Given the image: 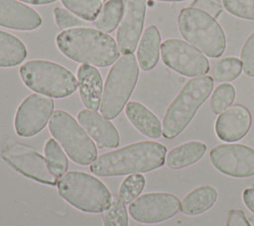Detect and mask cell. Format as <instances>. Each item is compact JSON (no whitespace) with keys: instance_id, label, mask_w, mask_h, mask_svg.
Segmentation results:
<instances>
[{"instance_id":"obj_33","label":"cell","mask_w":254,"mask_h":226,"mask_svg":"<svg viewBox=\"0 0 254 226\" xmlns=\"http://www.w3.org/2000/svg\"><path fill=\"white\" fill-rule=\"evenodd\" d=\"M240 58L244 73L248 76H254V32L244 42L240 52Z\"/></svg>"},{"instance_id":"obj_8","label":"cell","mask_w":254,"mask_h":226,"mask_svg":"<svg viewBox=\"0 0 254 226\" xmlns=\"http://www.w3.org/2000/svg\"><path fill=\"white\" fill-rule=\"evenodd\" d=\"M49 130L74 163L88 166L96 160L94 142L69 113L56 110L50 118Z\"/></svg>"},{"instance_id":"obj_18","label":"cell","mask_w":254,"mask_h":226,"mask_svg":"<svg viewBox=\"0 0 254 226\" xmlns=\"http://www.w3.org/2000/svg\"><path fill=\"white\" fill-rule=\"evenodd\" d=\"M77 85L83 105L89 110H98L103 84L97 68L90 64H81L77 69Z\"/></svg>"},{"instance_id":"obj_10","label":"cell","mask_w":254,"mask_h":226,"mask_svg":"<svg viewBox=\"0 0 254 226\" xmlns=\"http://www.w3.org/2000/svg\"><path fill=\"white\" fill-rule=\"evenodd\" d=\"M163 62L185 76H199L209 71V61L196 48L179 39H168L161 45Z\"/></svg>"},{"instance_id":"obj_29","label":"cell","mask_w":254,"mask_h":226,"mask_svg":"<svg viewBox=\"0 0 254 226\" xmlns=\"http://www.w3.org/2000/svg\"><path fill=\"white\" fill-rule=\"evenodd\" d=\"M103 226H128V214L125 204L119 196L113 194L110 206L102 212Z\"/></svg>"},{"instance_id":"obj_22","label":"cell","mask_w":254,"mask_h":226,"mask_svg":"<svg viewBox=\"0 0 254 226\" xmlns=\"http://www.w3.org/2000/svg\"><path fill=\"white\" fill-rule=\"evenodd\" d=\"M161 48V35L156 26H149L141 37L137 57L140 67L145 70L154 68L159 60V51Z\"/></svg>"},{"instance_id":"obj_39","label":"cell","mask_w":254,"mask_h":226,"mask_svg":"<svg viewBox=\"0 0 254 226\" xmlns=\"http://www.w3.org/2000/svg\"><path fill=\"white\" fill-rule=\"evenodd\" d=\"M100 1H101V2H103V1H105V0H100Z\"/></svg>"},{"instance_id":"obj_16","label":"cell","mask_w":254,"mask_h":226,"mask_svg":"<svg viewBox=\"0 0 254 226\" xmlns=\"http://www.w3.org/2000/svg\"><path fill=\"white\" fill-rule=\"evenodd\" d=\"M77 121L100 148H116L120 137L115 126L96 111L83 109L77 114Z\"/></svg>"},{"instance_id":"obj_3","label":"cell","mask_w":254,"mask_h":226,"mask_svg":"<svg viewBox=\"0 0 254 226\" xmlns=\"http://www.w3.org/2000/svg\"><path fill=\"white\" fill-rule=\"evenodd\" d=\"M213 88L211 76L190 78L167 108L163 118L162 134L166 139L179 136L191 122L198 108L208 98Z\"/></svg>"},{"instance_id":"obj_30","label":"cell","mask_w":254,"mask_h":226,"mask_svg":"<svg viewBox=\"0 0 254 226\" xmlns=\"http://www.w3.org/2000/svg\"><path fill=\"white\" fill-rule=\"evenodd\" d=\"M235 99V88L230 83L216 86L210 97V108L214 114H219L228 108Z\"/></svg>"},{"instance_id":"obj_38","label":"cell","mask_w":254,"mask_h":226,"mask_svg":"<svg viewBox=\"0 0 254 226\" xmlns=\"http://www.w3.org/2000/svg\"><path fill=\"white\" fill-rule=\"evenodd\" d=\"M158 1H163V2H180V1H185V0H158Z\"/></svg>"},{"instance_id":"obj_25","label":"cell","mask_w":254,"mask_h":226,"mask_svg":"<svg viewBox=\"0 0 254 226\" xmlns=\"http://www.w3.org/2000/svg\"><path fill=\"white\" fill-rule=\"evenodd\" d=\"M45 159L49 169L56 177L63 176L68 169L67 158L55 139H49L45 145Z\"/></svg>"},{"instance_id":"obj_24","label":"cell","mask_w":254,"mask_h":226,"mask_svg":"<svg viewBox=\"0 0 254 226\" xmlns=\"http://www.w3.org/2000/svg\"><path fill=\"white\" fill-rule=\"evenodd\" d=\"M123 9V0H108L98 15L95 22L96 28L104 33L114 31L122 18Z\"/></svg>"},{"instance_id":"obj_35","label":"cell","mask_w":254,"mask_h":226,"mask_svg":"<svg viewBox=\"0 0 254 226\" xmlns=\"http://www.w3.org/2000/svg\"><path fill=\"white\" fill-rule=\"evenodd\" d=\"M225 226H251V224L241 210L232 209L227 214Z\"/></svg>"},{"instance_id":"obj_11","label":"cell","mask_w":254,"mask_h":226,"mask_svg":"<svg viewBox=\"0 0 254 226\" xmlns=\"http://www.w3.org/2000/svg\"><path fill=\"white\" fill-rule=\"evenodd\" d=\"M129 213L142 224H157L175 216L180 210V200L168 192H149L132 201Z\"/></svg>"},{"instance_id":"obj_34","label":"cell","mask_w":254,"mask_h":226,"mask_svg":"<svg viewBox=\"0 0 254 226\" xmlns=\"http://www.w3.org/2000/svg\"><path fill=\"white\" fill-rule=\"evenodd\" d=\"M192 8L201 10L214 19L222 12V0H194L191 4Z\"/></svg>"},{"instance_id":"obj_5","label":"cell","mask_w":254,"mask_h":226,"mask_svg":"<svg viewBox=\"0 0 254 226\" xmlns=\"http://www.w3.org/2000/svg\"><path fill=\"white\" fill-rule=\"evenodd\" d=\"M181 35L209 57H219L225 51L226 38L221 26L207 13L190 7L178 17Z\"/></svg>"},{"instance_id":"obj_20","label":"cell","mask_w":254,"mask_h":226,"mask_svg":"<svg viewBox=\"0 0 254 226\" xmlns=\"http://www.w3.org/2000/svg\"><path fill=\"white\" fill-rule=\"evenodd\" d=\"M206 151V145L199 141H190L179 145L166 155L165 164L171 170H180L199 161Z\"/></svg>"},{"instance_id":"obj_6","label":"cell","mask_w":254,"mask_h":226,"mask_svg":"<svg viewBox=\"0 0 254 226\" xmlns=\"http://www.w3.org/2000/svg\"><path fill=\"white\" fill-rule=\"evenodd\" d=\"M20 76L31 90L54 98L71 95L76 88L75 76L65 67L44 59H34L20 67Z\"/></svg>"},{"instance_id":"obj_26","label":"cell","mask_w":254,"mask_h":226,"mask_svg":"<svg viewBox=\"0 0 254 226\" xmlns=\"http://www.w3.org/2000/svg\"><path fill=\"white\" fill-rule=\"evenodd\" d=\"M67 10L85 21H94L101 9L102 2L100 0H61Z\"/></svg>"},{"instance_id":"obj_28","label":"cell","mask_w":254,"mask_h":226,"mask_svg":"<svg viewBox=\"0 0 254 226\" xmlns=\"http://www.w3.org/2000/svg\"><path fill=\"white\" fill-rule=\"evenodd\" d=\"M146 184L145 177L141 173H132L122 181L118 196L124 204L131 203L141 194Z\"/></svg>"},{"instance_id":"obj_36","label":"cell","mask_w":254,"mask_h":226,"mask_svg":"<svg viewBox=\"0 0 254 226\" xmlns=\"http://www.w3.org/2000/svg\"><path fill=\"white\" fill-rule=\"evenodd\" d=\"M242 198H243V202H244L245 206H246L252 213H254V187L246 188V189L243 191Z\"/></svg>"},{"instance_id":"obj_19","label":"cell","mask_w":254,"mask_h":226,"mask_svg":"<svg viewBox=\"0 0 254 226\" xmlns=\"http://www.w3.org/2000/svg\"><path fill=\"white\" fill-rule=\"evenodd\" d=\"M125 114L129 122L144 136L157 139L162 135V125L157 116L146 106L130 101L125 107Z\"/></svg>"},{"instance_id":"obj_27","label":"cell","mask_w":254,"mask_h":226,"mask_svg":"<svg viewBox=\"0 0 254 226\" xmlns=\"http://www.w3.org/2000/svg\"><path fill=\"white\" fill-rule=\"evenodd\" d=\"M242 70L241 61L234 56L220 59L213 67L212 75L216 81H232L236 79Z\"/></svg>"},{"instance_id":"obj_9","label":"cell","mask_w":254,"mask_h":226,"mask_svg":"<svg viewBox=\"0 0 254 226\" xmlns=\"http://www.w3.org/2000/svg\"><path fill=\"white\" fill-rule=\"evenodd\" d=\"M1 158L17 172L32 180L52 186L58 183V177L50 170L46 159L27 145L9 139L3 145Z\"/></svg>"},{"instance_id":"obj_14","label":"cell","mask_w":254,"mask_h":226,"mask_svg":"<svg viewBox=\"0 0 254 226\" xmlns=\"http://www.w3.org/2000/svg\"><path fill=\"white\" fill-rule=\"evenodd\" d=\"M146 13V0H124L123 16L117 30L119 51L133 54L142 34Z\"/></svg>"},{"instance_id":"obj_2","label":"cell","mask_w":254,"mask_h":226,"mask_svg":"<svg viewBox=\"0 0 254 226\" xmlns=\"http://www.w3.org/2000/svg\"><path fill=\"white\" fill-rule=\"evenodd\" d=\"M58 49L68 58L100 67L111 65L119 57L115 40L93 28H73L63 31L56 38Z\"/></svg>"},{"instance_id":"obj_31","label":"cell","mask_w":254,"mask_h":226,"mask_svg":"<svg viewBox=\"0 0 254 226\" xmlns=\"http://www.w3.org/2000/svg\"><path fill=\"white\" fill-rule=\"evenodd\" d=\"M223 7L230 14L247 20H254V0H222Z\"/></svg>"},{"instance_id":"obj_1","label":"cell","mask_w":254,"mask_h":226,"mask_svg":"<svg viewBox=\"0 0 254 226\" xmlns=\"http://www.w3.org/2000/svg\"><path fill=\"white\" fill-rule=\"evenodd\" d=\"M167 149L154 141H142L100 155L90 165L98 176H118L149 172L164 166Z\"/></svg>"},{"instance_id":"obj_15","label":"cell","mask_w":254,"mask_h":226,"mask_svg":"<svg viewBox=\"0 0 254 226\" xmlns=\"http://www.w3.org/2000/svg\"><path fill=\"white\" fill-rule=\"evenodd\" d=\"M252 123L250 111L241 104H235L217 117L215 133L224 142L241 140L249 132Z\"/></svg>"},{"instance_id":"obj_12","label":"cell","mask_w":254,"mask_h":226,"mask_svg":"<svg viewBox=\"0 0 254 226\" xmlns=\"http://www.w3.org/2000/svg\"><path fill=\"white\" fill-rule=\"evenodd\" d=\"M212 166L228 176L244 178L254 175V149L242 144H221L211 149Z\"/></svg>"},{"instance_id":"obj_13","label":"cell","mask_w":254,"mask_h":226,"mask_svg":"<svg viewBox=\"0 0 254 226\" xmlns=\"http://www.w3.org/2000/svg\"><path fill=\"white\" fill-rule=\"evenodd\" d=\"M54 100L33 93L19 105L14 119L16 133L21 137H32L40 133L54 113Z\"/></svg>"},{"instance_id":"obj_17","label":"cell","mask_w":254,"mask_h":226,"mask_svg":"<svg viewBox=\"0 0 254 226\" xmlns=\"http://www.w3.org/2000/svg\"><path fill=\"white\" fill-rule=\"evenodd\" d=\"M42 25L37 11L16 0H0V26L19 31H32Z\"/></svg>"},{"instance_id":"obj_32","label":"cell","mask_w":254,"mask_h":226,"mask_svg":"<svg viewBox=\"0 0 254 226\" xmlns=\"http://www.w3.org/2000/svg\"><path fill=\"white\" fill-rule=\"evenodd\" d=\"M54 16L57 26L62 29H68V28H80L87 25L84 20L75 16L74 14L68 12L66 9H63L57 7L54 9Z\"/></svg>"},{"instance_id":"obj_4","label":"cell","mask_w":254,"mask_h":226,"mask_svg":"<svg viewBox=\"0 0 254 226\" xmlns=\"http://www.w3.org/2000/svg\"><path fill=\"white\" fill-rule=\"evenodd\" d=\"M60 196L74 208L86 213H102L112 201L107 186L83 171H68L57 183Z\"/></svg>"},{"instance_id":"obj_7","label":"cell","mask_w":254,"mask_h":226,"mask_svg":"<svg viewBox=\"0 0 254 226\" xmlns=\"http://www.w3.org/2000/svg\"><path fill=\"white\" fill-rule=\"evenodd\" d=\"M139 76L133 54L123 55L110 68L102 93L100 112L106 119L116 118L130 98Z\"/></svg>"},{"instance_id":"obj_37","label":"cell","mask_w":254,"mask_h":226,"mask_svg":"<svg viewBox=\"0 0 254 226\" xmlns=\"http://www.w3.org/2000/svg\"><path fill=\"white\" fill-rule=\"evenodd\" d=\"M19 1H23L29 4H33V5H45V4H51L56 2L57 0H19Z\"/></svg>"},{"instance_id":"obj_23","label":"cell","mask_w":254,"mask_h":226,"mask_svg":"<svg viewBox=\"0 0 254 226\" xmlns=\"http://www.w3.org/2000/svg\"><path fill=\"white\" fill-rule=\"evenodd\" d=\"M28 52L25 44L12 34L0 31V67H12L20 64Z\"/></svg>"},{"instance_id":"obj_21","label":"cell","mask_w":254,"mask_h":226,"mask_svg":"<svg viewBox=\"0 0 254 226\" xmlns=\"http://www.w3.org/2000/svg\"><path fill=\"white\" fill-rule=\"evenodd\" d=\"M217 190L211 185H201L189 192L181 202V211L195 216L210 209L217 199Z\"/></svg>"}]
</instances>
